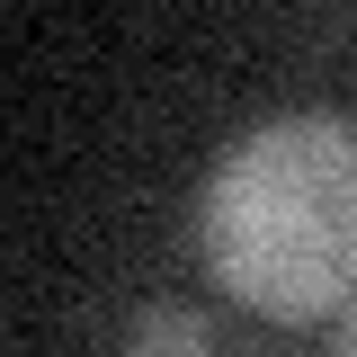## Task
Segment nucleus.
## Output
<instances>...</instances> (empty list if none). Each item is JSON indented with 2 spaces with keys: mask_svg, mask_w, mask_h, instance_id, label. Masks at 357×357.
<instances>
[{
  "mask_svg": "<svg viewBox=\"0 0 357 357\" xmlns=\"http://www.w3.org/2000/svg\"><path fill=\"white\" fill-rule=\"evenodd\" d=\"M197 250L232 304L268 321H321L357 304V126L277 116L241 134L197 197Z\"/></svg>",
  "mask_w": 357,
  "mask_h": 357,
  "instance_id": "obj_1",
  "label": "nucleus"
},
{
  "mask_svg": "<svg viewBox=\"0 0 357 357\" xmlns=\"http://www.w3.org/2000/svg\"><path fill=\"white\" fill-rule=\"evenodd\" d=\"M206 349H215V331L197 304H152L134 321V357H206Z\"/></svg>",
  "mask_w": 357,
  "mask_h": 357,
  "instance_id": "obj_2",
  "label": "nucleus"
},
{
  "mask_svg": "<svg viewBox=\"0 0 357 357\" xmlns=\"http://www.w3.org/2000/svg\"><path fill=\"white\" fill-rule=\"evenodd\" d=\"M331 357H357V304L340 312V349H331Z\"/></svg>",
  "mask_w": 357,
  "mask_h": 357,
  "instance_id": "obj_3",
  "label": "nucleus"
}]
</instances>
